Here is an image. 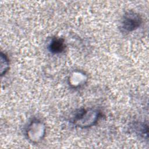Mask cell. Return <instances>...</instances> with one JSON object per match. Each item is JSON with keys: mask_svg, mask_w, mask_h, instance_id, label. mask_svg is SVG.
Instances as JSON below:
<instances>
[{"mask_svg": "<svg viewBox=\"0 0 149 149\" xmlns=\"http://www.w3.org/2000/svg\"><path fill=\"white\" fill-rule=\"evenodd\" d=\"M141 23V18L139 15L129 12L126 13L123 19L122 24L125 30L131 31L138 28Z\"/></svg>", "mask_w": 149, "mask_h": 149, "instance_id": "1", "label": "cell"}, {"mask_svg": "<svg viewBox=\"0 0 149 149\" xmlns=\"http://www.w3.org/2000/svg\"><path fill=\"white\" fill-rule=\"evenodd\" d=\"M49 50L51 52L58 54L62 52L65 49L64 41L61 38H56L52 40L49 45Z\"/></svg>", "mask_w": 149, "mask_h": 149, "instance_id": "2", "label": "cell"}]
</instances>
